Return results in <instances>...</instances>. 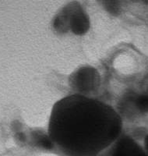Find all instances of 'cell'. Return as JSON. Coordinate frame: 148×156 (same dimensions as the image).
I'll return each mask as SVG.
<instances>
[{"label":"cell","instance_id":"6da1fadb","mask_svg":"<svg viewBox=\"0 0 148 156\" xmlns=\"http://www.w3.org/2000/svg\"><path fill=\"white\" fill-rule=\"evenodd\" d=\"M122 129V119L111 106L73 94L53 106L48 134L66 155L96 156L116 141Z\"/></svg>","mask_w":148,"mask_h":156},{"label":"cell","instance_id":"7a4b0ae2","mask_svg":"<svg viewBox=\"0 0 148 156\" xmlns=\"http://www.w3.org/2000/svg\"><path fill=\"white\" fill-rule=\"evenodd\" d=\"M98 76L93 68H82L73 75V86L79 91L87 92L95 87Z\"/></svg>","mask_w":148,"mask_h":156},{"label":"cell","instance_id":"3957f363","mask_svg":"<svg viewBox=\"0 0 148 156\" xmlns=\"http://www.w3.org/2000/svg\"><path fill=\"white\" fill-rule=\"evenodd\" d=\"M140 147L129 138H125L117 143L111 156H143Z\"/></svg>","mask_w":148,"mask_h":156},{"label":"cell","instance_id":"277c9868","mask_svg":"<svg viewBox=\"0 0 148 156\" xmlns=\"http://www.w3.org/2000/svg\"><path fill=\"white\" fill-rule=\"evenodd\" d=\"M71 29L76 34H83L86 33L89 27V20L84 12L80 9H76L72 12L69 16Z\"/></svg>","mask_w":148,"mask_h":156},{"label":"cell","instance_id":"5b68a950","mask_svg":"<svg viewBox=\"0 0 148 156\" xmlns=\"http://www.w3.org/2000/svg\"><path fill=\"white\" fill-rule=\"evenodd\" d=\"M137 106L142 112H148V96H140L137 99Z\"/></svg>","mask_w":148,"mask_h":156},{"label":"cell","instance_id":"8992f818","mask_svg":"<svg viewBox=\"0 0 148 156\" xmlns=\"http://www.w3.org/2000/svg\"><path fill=\"white\" fill-rule=\"evenodd\" d=\"M145 147H146V150L148 151V136H146V139H145Z\"/></svg>","mask_w":148,"mask_h":156},{"label":"cell","instance_id":"52a82bcc","mask_svg":"<svg viewBox=\"0 0 148 156\" xmlns=\"http://www.w3.org/2000/svg\"><path fill=\"white\" fill-rule=\"evenodd\" d=\"M143 156H146V155H143Z\"/></svg>","mask_w":148,"mask_h":156}]
</instances>
